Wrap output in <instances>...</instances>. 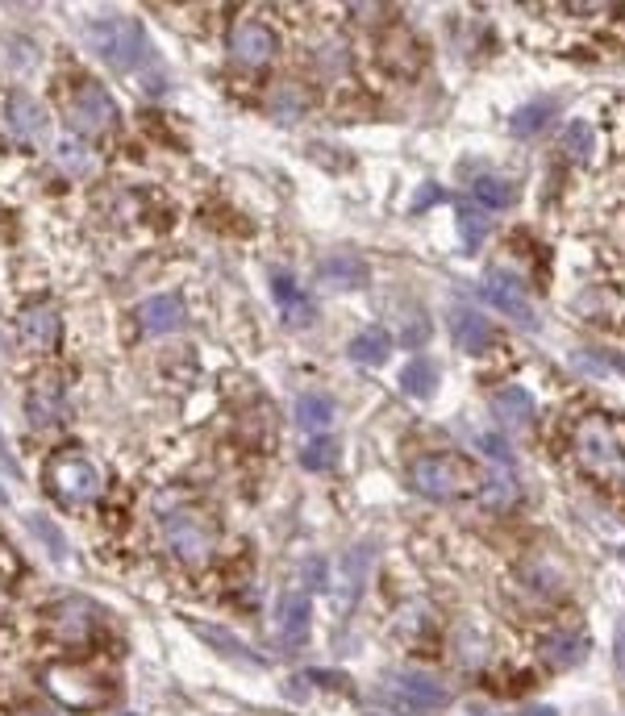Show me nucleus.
Instances as JSON below:
<instances>
[{
  "instance_id": "nucleus-37",
  "label": "nucleus",
  "mask_w": 625,
  "mask_h": 716,
  "mask_svg": "<svg viewBox=\"0 0 625 716\" xmlns=\"http://www.w3.org/2000/svg\"><path fill=\"white\" fill-rule=\"evenodd\" d=\"M604 363H609V367H617L625 375V354L622 350H604Z\"/></svg>"
},
{
  "instance_id": "nucleus-27",
  "label": "nucleus",
  "mask_w": 625,
  "mask_h": 716,
  "mask_svg": "<svg viewBox=\"0 0 625 716\" xmlns=\"http://www.w3.org/2000/svg\"><path fill=\"white\" fill-rule=\"evenodd\" d=\"M480 500H484V509H509L513 500H517V484H513L509 466L505 471H492L484 484H480Z\"/></svg>"
},
{
  "instance_id": "nucleus-32",
  "label": "nucleus",
  "mask_w": 625,
  "mask_h": 716,
  "mask_svg": "<svg viewBox=\"0 0 625 716\" xmlns=\"http://www.w3.org/2000/svg\"><path fill=\"white\" fill-rule=\"evenodd\" d=\"M430 342V321L421 317V313H409V317H400V347H425Z\"/></svg>"
},
{
  "instance_id": "nucleus-35",
  "label": "nucleus",
  "mask_w": 625,
  "mask_h": 716,
  "mask_svg": "<svg viewBox=\"0 0 625 716\" xmlns=\"http://www.w3.org/2000/svg\"><path fill=\"white\" fill-rule=\"evenodd\" d=\"M480 446L488 450V459H496L501 466H509V462H513L509 441H505V438H496V434H480Z\"/></svg>"
},
{
  "instance_id": "nucleus-4",
  "label": "nucleus",
  "mask_w": 625,
  "mask_h": 716,
  "mask_svg": "<svg viewBox=\"0 0 625 716\" xmlns=\"http://www.w3.org/2000/svg\"><path fill=\"white\" fill-rule=\"evenodd\" d=\"M47 692L59 700V704H68L71 713H93L100 704H109V688H105V679L93 675V670L84 667H68V663H55L47 667Z\"/></svg>"
},
{
  "instance_id": "nucleus-14",
  "label": "nucleus",
  "mask_w": 625,
  "mask_h": 716,
  "mask_svg": "<svg viewBox=\"0 0 625 716\" xmlns=\"http://www.w3.org/2000/svg\"><path fill=\"white\" fill-rule=\"evenodd\" d=\"M317 279H322L325 288L354 292V288H363V283L371 279L368 258L354 255V251H334L329 258H322V263H317Z\"/></svg>"
},
{
  "instance_id": "nucleus-36",
  "label": "nucleus",
  "mask_w": 625,
  "mask_h": 716,
  "mask_svg": "<svg viewBox=\"0 0 625 716\" xmlns=\"http://www.w3.org/2000/svg\"><path fill=\"white\" fill-rule=\"evenodd\" d=\"M442 201H446V192H442V187H434V184H425L421 192H417L413 213H421V208H430V205H442Z\"/></svg>"
},
{
  "instance_id": "nucleus-2",
  "label": "nucleus",
  "mask_w": 625,
  "mask_h": 716,
  "mask_svg": "<svg viewBox=\"0 0 625 716\" xmlns=\"http://www.w3.org/2000/svg\"><path fill=\"white\" fill-rule=\"evenodd\" d=\"M409 484L425 500H464V496H480L484 475L464 454H425L409 466Z\"/></svg>"
},
{
  "instance_id": "nucleus-8",
  "label": "nucleus",
  "mask_w": 625,
  "mask_h": 716,
  "mask_svg": "<svg viewBox=\"0 0 625 716\" xmlns=\"http://www.w3.org/2000/svg\"><path fill=\"white\" fill-rule=\"evenodd\" d=\"M4 130H9V138L17 142L22 150H38V146H47L50 117L34 96L13 93L9 105H4Z\"/></svg>"
},
{
  "instance_id": "nucleus-17",
  "label": "nucleus",
  "mask_w": 625,
  "mask_h": 716,
  "mask_svg": "<svg viewBox=\"0 0 625 716\" xmlns=\"http://www.w3.org/2000/svg\"><path fill=\"white\" fill-rule=\"evenodd\" d=\"M17 333L29 350H50L59 338V313L50 304H29L22 317H17Z\"/></svg>"
},
{
  "instance_id": "nucleus-26",
  "label": "nucleus",
  "mask_w": 625,
  "mask_h": 716,
  "mask_svg": "<svg viewBox=\"0 0 625 716\" xmlns=\"http://www.w3.org/2000/svg\"><path fill=\"white\" fill-rule=\"evenodd\" d=\"M471 196H476V205L480 208H509L517 201V192H513L509 180H501V175H480L476 184H471Z\"/></svg>"
},
{
  "instance_id": "nucleus-13",
  "label": "nucleus",
  "mask_w": 625,
  "mask_h": 716,
  "mask_svg": "<svg viewBox=\"0 0 625 716\" xmlns=\"http://www.w3.org/2000/svg\"><path fill=\"white\" fill-rule=\"evenodd\" d=\"M50 629H55L59 642H68V646H84L96 629V608L84 600L55 604V608H50Z\"/></svg>"
},
{
  "instance_id": "nucleus-21",
  "label": "nucleus",
  "mask_w": 625,
  "mask_h": 716,
  "mask_svg": "<svg viewBox=\"0 0 625 716\" xmlns=\"http://www.w3.org/2000/svg\"><path fill=\"white\" fill-rule=\"evenodd\" d=\"M492 413H496V421L501 425H526L533 416V396L526 392V388H501V392L492 396Z\"/></svg>"
},
{
  "instance_id": "nucleus-16",
  "label": "nucleus",
  "mask_w": 625,
  "mask_h": 716,
  "mask_svg": "<svg viewBox=\"0 0 625 716\" xmlns=\"http://www.w3.org/2000/svg\"><path fill=\"white\" fill-rule=\"evenodd\" d=\"M309 617H313V608H309V596L304 592H288L284 600H279V642L284 646H304L309 642Z\"/></svg>"
},
{
  "instance_id": "nucleus-19",
  "label": "nucleus",
  "mask_w": 625,
  "mask_h": 716,
  "mask_svg": "<svg viewBox=\"0 0 625 716\" xmlns=\"http://www.w3.org/2000/svg\"><path fill=\"white\" fill-rule=\"evenodd\" d=\"M272 296H276V304L284 308V317H288L292 325L313 321V304H309V296H304L301 283H297L292 276L276 271V276H272Z\"/></svg>"
},
{
  "instance_id": "nucleus-9",
  "label": "nucleus",
  "mask_w": 625,
  "mask_h": 716,
  "mask_svg": "<svg viewBox=\"0 0 625 716\" xmlns=\"http://www.w3.org/2000/svg\"><path fill=\"white\" fill-rule=\"evenodd\" d=\"M393 692L413 713H438V708H446L455 700L450 683H442L438 675H430V670H400L393 679Z\"/></svg>"
},
{
  "instance_id": "nucleus-6",
  "label": "nucleus",
  "mask_w": 625,
  "mask_h": 716,
  "mask_svg": "<svg viewBox=\"0 0 625 716\" xmlns=\"http://www.w3.org/2000/svg\"><path fill=\"white\" fill-rule=\"evenodd\" d=\"M163 537H167V550L188 562V567H205L213 550H217V530L208 525L205 517H196V512H176V517H167V525H163Z\"/></svg>"
},
{
  "instance_id": "nucleus-30",
  "label": "nucleus",
  "mask_w": 625,
  "mask_h": 716,
  "mask_svg": "<svg viewBox=\"0 0 625 716\" xmlns=\"http://www.w3.org/2000/svg\"><path fill=\"white\" fill-rule=\"evenodd\" d=\"M546 117H551V105L542 100V105H526V109H517L509 121V130L517 134V138H526V134H533V130H542L546 125Z\"/></svg>"
},
{
  "instance_id": "nucleus-11",
  "label": "nucleus",
  "mask_w": 625,
  "mask_h": 716,
  "mask_svg": "<svg viewBox=\"0 0 625 716\" xmlns=\"http://www.w3.org/2000/svg\"><path fill=\"white\" fill-rule=\"evenodd\" d=\"M480 292H484V301L492 308H501L505 317L521 325H538V313H533V304L526 301V283H517L513 276H501V271H488L484 283H480Z\"/></svg>"
},
{
  "instance_id": "nucleus-31",
  "label": "nucleus",
  "mask_w": 625,
  "mask_h": 716,
  "mask_svg": "<svg viewBox=\"0 0 625 716\" xmlns=\"http://www.w3.org/2000/svg\"><path fill=\"white\" fill-rule=\"evenodd\" d=\"M196 633H201L205 642H213V646H221V654H226V658H242V663H259L255 654H251V650L242 646L238 638H226V633H221V629H213V624H196Z\"/></svg>"
},
{
  "instance_id": "nucleus-39",
  "label": "nucleus",
  "mask_w": 625,
  "mask_h": 716,
  "mask_svg": "<svg viewBox=\"0 0 625 716\" xmlns=\"http://www.w3.org/2000/svg\"><path fill=\"white\" fill-rule=\"evenodd\" d=\"M521 716H555V708H526Z\"/></svg>"
},
{
  "instance_id": "nucleus-28",
  "label": "nucleus",
  "mask_w": 625,
  "mask_h": 716,
  "mask_svg": "<svg viewBox=\"0 0 625 716\" xmlns=\"http://www.w3.org/2000/svg\"><path fill=\"white\" fill-rule=\"evenodd\" d=\"M338 462V441L334 438H313L301 450V466L304 471H329Z\"/></svg>"
},
{
  "instance_id": "nucleus-3",
  "label": "nucleus",
  "mask_w": 625,
  "mask_h": 716,
  "mask_svg": "<svg viewBox=\"0 0 625 716\" xmlns=\"http://www.w3.org/2000/svg\"><path fill=\"white\" fill-rule=\"evenodd\" d=\"M63 117H68V125L80 138H100V134H109L117 125V105L100 84L80 80L68 93V100H63Z\"/></svg>"
},
{
  "instance_id": "nucleus-7",
  "label": "nucleus",
  "mask_w": 625,
  "mask_h": 716,
  "mask_svg": "<svg viewBox=\"0 0 625 716\" xmlns=\"http://www.w3.org/2000/svg\"><path fill=\"white\" fill-rule=\"evenodd\" d=\"M576 450L579 459L588 462L592 471H617L625 462V446H622V429L609 421L604 413L584 416L576 425Z\"/></svg>"
},
{
  "instance_id": "nucleus-24",
  "label": "nucleus",
  "mask_w": 625,
  "mask_h": 716,
  "mask_svg": "<svg viewBox=\"0 0 625 716\" xmlns=\"http://www.w3.org/2000/svg\"><path fill=\"white\" fill-rule=\"evenodd\" d=\"M297 425L309 429V434L329 429V425H334V400L322 392H304L301 400H297Z\"/></svg>"
},
{
  "instance_id": "nucleus-15",
  "label": "nucleus",
  "mask_w": 625,
  "mask_h": 716,
  "mask_svg": "<svg viewBox=\"0 0 625 716\" xmlns=\"http://www.w3.org/2000/svg\"><path fill=\"white\" fill-rule=\"evenodd\" d=\"M139 325H142V333H155V338L176 333V329L184 325V304H180L176 292L151 296V301H142V308H139Z\"/></svg>"
},
{
  "instance_id": "nucleus-25",
  "label": "nucleus",
  "mask_w": 625,
  "mask_h": 716,
  "mask_svg": "<svg viewBox=\"0 0 625 716\" xmlns=\"http://www.w3.org/2000/svg\"><path fill=\"white\" fill-rule=\"evenodd\" d=\"M584 650H588L584 638H576V633H555V638L542 642V658L551 667H576L579 658H584Z\"/></svg>"
},
{
  "instance_id": "nucleus-20",
  "label": "nucleus",
  "mask_w": 625,
  "mask_h": 716,
  "mask_svg": "<svg viewBox=\"0 0 625 716\" xmlns=\"http://www.w3.org/2000/svg\"><path fill=\"white\" fill-rule=\"evenodd\" d=\"M388 354H393V338H388V329H380V325L363 329V333L350 342V363H359V367H384Z\"/></svg>"
},
{
  "instance_id": "nucleus-12",
  "label": "nucleus",
  "mask_w": 625,
  "mask_h": 716,
  "mask_svg": "<svg viewBox=\"0 0 625 716\" xmlns=\"http://www.w3.org/2000/svg\"><path fill=\"white\" fill-rule=\"evenodd\" d=\"M371 550L368 542H359V546H350L342 562H338V571H334V604L347 612L350 604L359 600V587H363V579H368V567H371Z\"/></svg>"
},
{
  "instance_id": "nucleus-18",
  "label": "nucleus",
  "mask_w": 625,
  "mask_h": 716,
  "mask_svg": "<svg viewBox=\"0 0 625 716\" xmlns=\"http://www.w3.org/2000/svg\"><path fill=\"white\" fill-rule=\"evenodd\" d=\"M450 333H455V347L467 350V354H484L492 347V325L488 317L480 313H471V308H455V317H450Z\"/></svg>"
},
{
  "instance_id": "nucleus-23",
  "label": "nucleus",
  "mask_w": 625,
  "mask_h": 716,
  "mask_svg": "<svg viewBox=\"0 0 625 716\" xmlns=\"http://www.w3.org/2000/svg\"><path fill=\"white\" fill-rule=\"evenodd\" d=\"M434 388H438V367H434L430 359L405 363V371H400V392L413 396V400H430Z\"/></svg>"
},
{
  "instance_id": "nucleus-38",
  "label": "nucleus",
  "mask_w": 625,
  "mask_h": 716,
  "mask_svg": "<svg viewBox=\"0 0 625 716\" xmlns=\"http://www.w3.org/2000/svg\"><path fill=\"white\" fill-rule=\"evenodd\" d=\"M617 667L625 670V621L617 624Z\"/></svg>"
},
{
  "instance_id": "nucleus-10",
  "label": "nucleus",
  "mask_w": 625,
  "mask_h": 716,
  "mask_svg": "<svg viewBox=\"0 0 625 716\" xmlns=\"http://www.w3.org/2000/svg\"><path fill=\"white\" fill-rule=\"evenodd\" d=\"M276 50H279L276 29L263 22H242L230 34V54L233 63H242V68H267L276 59Z\"/></svg>"
},
{
  "instance_id": "nucleus-29",
  "label": "nucleus",
  "mask_w": 625,
  "mask_h": 716,
  "mask_svg": "<svg viewBox=\"0 0 625 716\" xmlns=\"http://www.w3.org/2000/svg\"><path fill=\"white\" fill-rule=\"evenodd\" d=\"M488 230H492V226H488L484 208H459V233H464L467 251H480Z\"/></svg>"
},
{
  "instance_id": "nucleus-5",
  "label": "nucleus",
  "mask_w": 625,
  "mask_h": 716,
  "mask_svg": "<svg viewBox=\"0 0 625 716\" xmlns=\"http://www.w3.org/2000/svg\"><path fill=\"white\" fill-rule=\"evenodd\" d=\"M47 480H50V492H55L63 505H93L96 496L105 492L100 466L88 462L84 454H59V459H50Z\"/></svg>"
},
{
  "instance_id": "nucleus-22",
  "label": "nucleus",
  "mask_w": 625,
  "mask_h": 716,
  "mask_svg": "<svg viewBox=\"0 0 625 716\" xmlns=\"http://www.w3.org/2000/svg\"><path fill=\"white\" fill-rule=\"evenodd\" d=\"M63 416V388L55 379H43L29 392V425H55Z\"/></svg>"
},
{
  "instance_id": "nucleus-33",
  "label": "nucleus",
  "mask_w": 625,
  "mask_h": 716,
  "mask_svg": "<svg viewBox=\"0 0 625 716\" xmlns=\"http://www.w3.org/2000/svg\"><path fill=\"white\" fill-rule=\"evenodd\" d=\"M59 167L71 171V175H84V171H93V155H88L80 142H63V146H59Z\"/></svg>"
},
{
  "instance_id": "nucleus-34",
  "label": "nucleus",
  "mask_w": 625,
  "mask_h": 716,
  "mask_svg": "<svg viewBox=\"0 0 625 716\" xmlns=\"http://www.w3.org/2000/svg\"><path fill=\"white\" fill-rule=\"evenodd\" d=\"M563 146H567L576 159H584V155L592 150V130H588L584 121H572V125H567V134H563Z\"/></svg>"
},
{
  "instance_id": "nucleus-1",
  "label": "nucleus",
  "mask_w": 625,
  "mask_h": 716,
  "mask_svg": "<svg viewBox=\"0 0 625 716\" xmlns=\"http://www.w3.org/2000/svg\"><path fill=\"white\" fill-rule=\"evenodd\" d=\"M84 43L93 50L105 68L113 71H139L146 63V34L134 17H121V13H100L84 25Z\"/></svg>"
}]
</instances>
